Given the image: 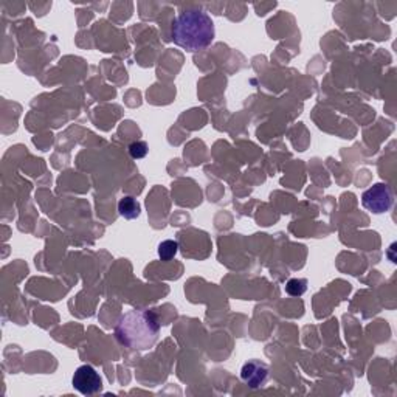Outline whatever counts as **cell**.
Returning <instances> with one entry per match:
<instances>
[{
    "instance_id": "obj_7",
    "label": "cell",
    "mask_w": 397,
    "mask_h": 397,
    "mask_svg": "<svg viewBox=\"0 0 397 397\" xmlns=\"http://www.w3.org/2000/svg\"><path fill=\"white\" fill-rule=\"evenodd\" d=\"M179 249V244L176 241H163L160 245H158V256H160L162 261H171L172 258L176 256Z\"/></svg>"
},
{
    "instance_id": "obj_6",
    "label": "cell",
    "mask_w": 397,
    "mask_h": 397,
    "mask_svg": "<svg viewBox=\"0 0 397 397\" xmlns=\"http://www.w3.org/2000/svg\"><path fill=\"white\" fill-rule=\"evenodd\" d=\"M118 211L125 219H137L141 213V207L137 199L126 196L118 202Z\"/></svg>"
},
{
    "instance_id": "obj_5",
    "label": "cell",
    "mask_w": 397,
    "mask_h": 397,
    "mask_svg": "<svg viewBox=\"0 0 397 397\" xmlns=\"http://www.w3.org/2000/svg\"><path fill=\"white\" fill-rule=\"evenodd\" d=\"M241 377L250 388H261L269 377V366L261 360H250L242 366Z\"/></svg>"
},
{
    "instance_id": "obj_1",
    "label": "cell",
    "mask_w": 397,
    "mask_h": 397,
    "mask_svg": "<svg viewBox=\"0 0 397 397\" xmlns=\"http://www.w3.org/2000/svg\"><path fill=\"white\" fill-rule=\"evenodd\" d=\"M118 343L134 351L151 349L158 340L160 323L149 309H134L123 314L113 329Z\"/></svg>"
},
{
    "instance_id": "obj_8",
    "label": "cell",
    "mask_w": 397,
    "mask_h": 397,
    "mask_svg": "<svg viewBox=\"0 0 397 397\" xmlns=\"http://www.w3.org/2000/svg\"><path fill=\"white\" fill-rule=\"evenodd\" d=\"M307 291V281L306 279H298L293 278L286 284V292L291 297H301L302 293Z\"/></svg>"
},
{
    "instance_id": "obj_2",
    "label": "cell",
    "mask_w": 397,
    "mask_h": 397,
    "mask_svg": "<svg viewBox=\"0 0 397 397\" xmlns=\"http://www.w3.org/2000/svg\"><path fill=\"white\" fill-rule=\"evenodd\" d=\"M214 22L200 8H188L176 18L171 38L186 52H199L214 41Z\"/></svg>"
},
{
    "instance_id": "obj_3",
    "label": "cell",
    "mask_w": 397,
    "mask_h": 397,
    "mask_svg": "<svg viewBox=\"0 0 397 397\" xmlns=\"http://www.w3.org/2000/svg\"><path fill=\"white\" fill-rule=\"evenodd\" d=\"M394 204V193L391 186L386 183H374L363 193L362 205L368 211L374 214H382L389 211Z\"/></svg>"
},
{
    "instance_id": "obj_4",
    "label": "cell",
    "mask_w": 397,
    "mask_h": 397,
    "mask_svg": "<svg viewBox=\"0 0 397 397\" xmlns=\"http://www.w3.org/2000/svg\"><path fill=\"white\" fill-rule=\"evenodd\" d=\"M71 385L81 394L92 396L103 389V379H101L95 368L90 365H83L75 371Z\"/></svg>"
},
{
    "instance_id": "obj_9",
    "label": "cell",
    "mask_w": 397,
    "mask_h": 397,
    "mask_svg": "<svg viewBox=\"0 0 397 397\" xmlns=\"http://www.w3.org/2000/svg\"><path fill=\"white\" fill-rule=\"evenodd\" d=\"M129 154H131V157L135 158V160H140V158L146 157L148 154V144L144 141L131 143V146H129Z\"/></svg>"
}]
</instances>
